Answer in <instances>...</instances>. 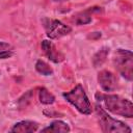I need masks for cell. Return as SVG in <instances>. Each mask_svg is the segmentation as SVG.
<instances>
[{"instance_id":"1","label":"cell","mask_w":133,"mask_h":133,"mask_svg":"<svg viewBox=\"0 0 133 133\" xmlns=\"http://www.w3.org/2000/svg\"><path fill=\"white\" fill-rule=\"evenodd\" d=\"M96 99L102 102L104 107L113 114H117L128 118L133 117V104L130 100L122 98L117 95L100 92L96 94Z\"/></svg>"},{"instance_id":"2","label":"cell","mask_w":133,"mask_h":133,"mask_svg":"<svg viewBox=\"0 0 133 133\" xmlns=\"http://www.w3.org/2000/svg\"><path fill=\"white\" fill-rule=\"evenodd\" d=\"M96 108V114H97V118L99 122V125L101 127V130L103 132H114V133H130L132 130L130 127H128L125 123L115 119L113 117H111L105 110L104 108L97 104L95 106Z\"/></svg>"},{"instance_id":"3","label":"cell","mask_w":133,"mask_h":133,"mask_svg":"<svg viewBox=\"0 0 133 133\" xmlns=\"http://www.w3.org/2000/svg\"><path fill=\"white\" fill-rule=\"evenodd\" d=\"M62 96L80 113L85 114V115H88V114L91 113L92 108H91L90 101H89L88 97L86 96L85 90H84V88L82 87L81 84L76 85L71 91L64 92Z\"/></svg>"},{"instance_id":"4","label":"cell","mask_w":133,"mask_h":133,"mask_svg":"<svg viewBox=\"0 0 133 133\" xmlns=\"http://www.w3.org/2000/svg\"><path fill=\"white\" fill-rule=\"evenodd\" d=\"M113 64L118 73L128 81L133 79V53L130 50L118 49L113 56Z\"/></svg>"},{"instance_id":"5","label":"cell","mask_w":133,"mask_h":133,"mask_svg":"<svg viewBox=\"0 0 133 133\" xmlns=\"http://www.w3.org/2000/svg\"><path fill=\"white\" fill-rule=\"evenodd\" d=\"M43 25L46 30V34L49 38H59L69 34L72 31V28L65 24H63L59 20L55 19H43Z\"/></svg>"},{"instance_id":"6","label":"cell","mask_w":133,"mask_h":133,"mask_svg":"<svg viewBox=\"0 0 133 133\" xmlns=\"http://www.w3.org/2000/svg\"><path fill=\"white\" fill-rule=\"evenodd\" d=\"M98 82L101 88L106 92L113 91L117 86V79L115 75L107 70H103L98 74Z\"/></svg>"},{"instance_id":"7","label":"cell","mask_w":133,"mask_h":133,"mask_svg":"<svg viewBox=\"0 0 133 133\" xmlns=\"http://www.w3.org/2000/svg\"><path fill=\"white\" fill-rule=\"evenodd\" d=\"M41 46H42L43 52L45 53V55L51 61H53L55 63H59V62H61V61L64 60V55L59 50H57V48L55 47V45L51 41L44 39L42 42Z\"/></svg>"},{"instance_id":"8","label":"cell","mask_w":133,"mask_h":133,"mask_svg":"<svg viewBox=\"0 0 133 133\" xmlns=\"http://www.w3.org/2000/svg\"><path fill=\"white\" fill-rule=\"evenodd\" d=\"M38 129V124L33 121H21L14 125V127L9 130L10 132L17 133H31L35 132Z\"/></svg>"},{"instance_id":"9","label":"cell","mask_w":133,"mask_h":133,"mask_svg":"<svg viewBox=\"0 0 133 133\" xmlns=\"http://www.w3.org/2000/svg\"><path fill=\"white\" fill-rule=\"evenodd\" d=\"M70 127L66 123L62 121H54L48 127L42 129V132H49V133H60V132H70Z\"/></svg>"},{"instance_id":"10","label":"cell","mask_w":133,"mask_h":133,"mask_svg":"<svg viewBox=\"0 0 133 133\" xmlns=\"http://www.w3.org/2000/svg\"><path fill=\"white\" fill-rule=\"evenodd\" d=\"M108 53H109V48L103 47L102 49H100V50L94 55V57H92V63H94V65H95L96 68L102 65V64L104 63V61L106 60Z\"/></svg>"},{"instance_id":"11","label":"cell","mask_w":133,"mask_h":133,"mask_svg":"<svg viewBox=\"0 0 133 133\" xmlns=\"http://www.w3.org/2000/svg\"><path fill=\"white\" fill-rule=\"evenodd\" d=\"M38 99H39L41 103L46 104V105H50V104H53L55 102V97L50 91H48L45 87H42L39 89V91H38Z\"/></svg>"},{"instance_id":"12","label":"cell","mask_w":133,"mask_h":133,"mask_svg":"<svg viewBox=\"0 0 133 133\" xmlns=\"http://www.w3.org/2000/svg\"><path fill=\"white\" fill-rule=\"evenodd\" d=\"M35 70L39 74H42L44 76H50V75L53 74L52 68L47 62H45L44 60H41V59L36 61V63H35Z\"/></svg>"},{"instance_id":"13","label":"cell","mask_w":133,"mask_h":133,"mask_svg":"<svg viewBox=\"0 0 133 133\" xmlns=\"http://www.w3.org/2000/svg\"><path fill=\"white\" fill-rule=\"evenodd\" d=\"M14 54V48L10 44L0 42V59H5Z\"/></svg>"},{"instance_id":"14","label":"cell","mask_w":133,"mask_h":133,"mask_svg":"<svg viewBox=\"0 0 133 133\" xmlns=\"http://www.w3.org/2000/svg\"><path fill=\"white\" fill-rule=\"evenodd\" d=\"M88 12H89V9L78 14L76 17L74 16L75 23L77 25H85V24H88L89 22H91V17H90V15Z\"/></svg>"},{"instance_id":"15","label":"cell","mask_w":133,"mask_h":133,"mask_svg":"<svg viewBox=\"0 0 133 133\" xmlns=\"http://www.w3.org/2000/svg\"><path fill=\"white\" fill-rule=\"evenodd\" d=\"M54 1H58V2H61V1H65V0H54Z\"/></svg>"}]
</instances>
